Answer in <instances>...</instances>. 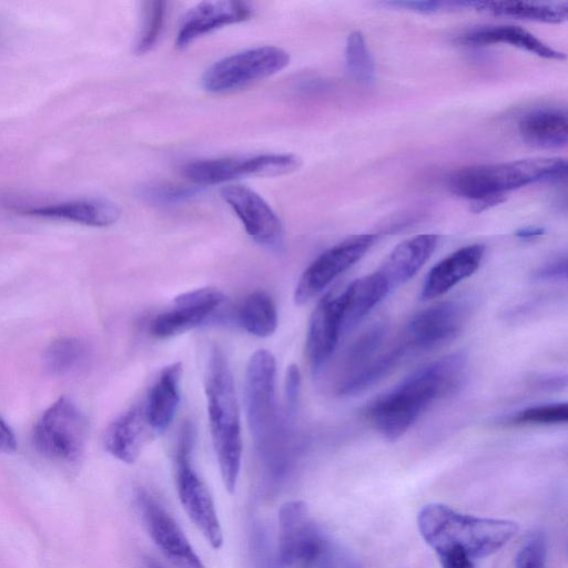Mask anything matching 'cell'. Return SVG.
<instances>
[{
	"instance_id": "cell-1",
	"label": "cell",
	"mask_w": 568,
	"mask_h": 568,
	"mask_svg": "<svg viewBox=\"0 0 568 568\" xmlns=\"http://www.w3.org/2000/svg\"><path fill=\"white\" fill-rule=\"evenodd\" d=\"M466 356L453 353L417 368L366 408L373 427L385 438L402 437L436 400L462 383Z\"/></svg>"
},
{
	"instance_id": "cell-2",
	"label": "cell",
	"mask_w": 568,
	"mask_h": 568,
	"mask_svg": "<svg viewBox=\"0 0 568 568\" xmlns=\"http://www.w3.org/2000/svg\"><path fill=\"white\" fill-rule=\"evenodd\" d=\"M276 359L267 349L256 351L248 359L244 381L246 419L254 445L265 466L273 473L285 470L291 443L280 415L276 394Z\"/></svg>"
},
{
	"instance_id": "cell-3",
	"label": "cell",
	"mask_w": 568,
	"mask_h": 568,
	"mask_svg": "<svg viewBox=\"0 0 568 568\" xmlns=\"http://www.w3.org/2000/svg\"><path fill=\"white\" fill-rule=\"evenodd\" d=\"M209 427L224 488L234 494L242 465L241 418L234 379L223 351L211 348L204 375Z\"/></svg>"
},
{
	"instance_id": "cell-4",
	"label": "cell",
	"mask_w": 568,
	"mask_h": 568,
	"mask_svg": "<svg viewBox=\"0 0 568 568\" xmlns=\"http://www.w3.org/2000/svg\"><path fill=\"white\" fill-rule=\"evenodd\" d=\"M423 539L436 554L457 551L471 559L489 556L517 532L514 521L466 515L443 504H428L417 516Z\"/></svg>"
},
{
	"instance_id": "cell-5",
	"label": "cell",
	"mask_w": 568,
	"mask_h": 568,
	"mask_svg": "<svg viewBox=\"0 0 568 568\" xmlns=\"http://www.w3.org/2000/svg\"><path fill=\"white\" fill-rule=\"evenodd\" d=\"M566 169V161L559 158L471 165L454 171L448 178V187L471 201L473 211L478 213L503 202L511 190L565 176Z\"/></svg>"
},
{
	"instance_id": "cell-6",
	"label": "cell",
	"mask_w": 568,
	"mask_h": 568,
	"mask_svg": "<svg viewBox=\"0 0 568 568\" xmlns=\"http://www.w3.org/2000/svg\"><path fill=\"white\" fill-rule=\"evenodd\" d=\"M277 559L284 568H334L332 544L303 500L278 509Z\"/></svg>"
},
{
	"instance_id": "cell-7",
	"label": "cell",
	"mask_w": 568,
	"mask_h": 568,
	"mask_svg": "<svg viewBox=\"0 0 568 568\" xmlns=\"http://www.w3.org/2000/svg\"><path fill=\"white\" fill-rule=\"evenodd\" d=\"M194 428L185 423L181 428L176 448V488L180 503L199 531L214 549L223 545V531L212 496L194 469L191 453Z\"/></svg>"
},
{
	"instance_id": "cell-8",
	"label": "cell",
	"mask_w": 568,
	"mask_h": 568,
	"mask_svg": "<svg viewBox=\"0 0 568 568\" xmlns=\"http://www.w3.org/2000/svg\"><path fill=\"white\" fill-rule=\"evenodd\" d=\"M290 54L282 48L263 45L225 57L202 75L205 91L225 93L266 79L287 67Z\"/></svg>"
},
{
	"instance_id": "cell-9",
	"label": "cell",
	"mask_w": 568,
	"mask_h": 568,
	"mask_svg": "<svg viewBox=\"0 0 568 568\" xmlns=\"http://www.w3.org/2000/svg\"><path fill=\"white\" fill-rule=\"evenodd\" d=\"M87 439V420L68 397H60L38 419L32 434L36 449L59 462L78 459Z\"/></svg>"
},
{
	"instance_id": "cell-10",
	"label": "cell",
	"mask_w": 568,
	"mask_h": 568,
	"mask_svg": "<svg viewBox=\"0 0 568 568\" xmlns=\"http://www.w3.org/2000/svg\"><path fill=\"white\" fill-rule=\"evenodd\" d=\"M301 165L292 153H266L253 156H225L187 162L183 175L199 185H213L244 176H277L291 173Z\"/></svg>"
},
{
	"instance_id": "cell-11",
	"label": "cell",
	"mask_w": 568,
	"mask_h": 568,
	"mask_svg": "<svg viewBox=\"0 0 568 568\" xmlns=\"http://www.w3.org/2000/svg\"><path fill=\"white\" fill-rule=\"evenodd\" d=\"M376 234L352 235L321 253L302 273L295 291L297 305L310 302L358 262L374 245Z\"/></svg>"
},
{
	"instance_id": "cell-12",
	"label": "cell",
	"mask_w": 568,
	"mask_h": 568,
	"mask_svg": "<svg viewBox=\"0 0 568 568\" xmlns=\"http://www.w3.org/2000/svg\"><path fill=\"white\" fill-rule=\"evenodd\" d=\"M467 318L466 307L457 301L440 302L415 314L400 339L406 352H427L453 341Z\"/></svg>"
},
{
	"instance_id": "cell-13",
	"label": "cell",
	"mask_w": 568,
	"mask_h": 568,
	"mask_svg": "<svg viewBox=\"0 0 568 568\" xmlns=\"http://www.w3.org/2000/svg\"><path fill=\"white\" fill-rule=\"evenodd\" d=\"M138 504L149 536L172 566L175 568H206L178 523L156 499L142 491L139 495Z\"/></svg>"
},
{
	"instance_id": "cell-14",
	"label": "cell",
	"mask_w": 568,
	"mask_h": 568,
	"mask_svg": "<svg viewBox=\"0 0 568 568\" xmlns=\"http://www.w3.org/2000/svg\"><path fill=\"white\" fill-rule=\"evenodd\" d=\"M225 296L214 287H201L175 297L173 306L158 314L150 324L154 337L169 338L187 332L207 321Z\"/></svg>"
},
{
	"instance_id": "cell-15",
	"label": "cell",
	"mask_w": 568,
	"mask_h": 568,
	"mask_svg": "<svg viewBox=\"0 0 568 568\" xmlns=\"http://www.w3.org/2000/svg\"><path fill=\"white\" fill-rule=\"evenodd\" d=\"M221 196L240 219L245 232L257 243L277 247L283 241L282 223L270 204L243 185H226Z\"/></svg>"
},
{
	"instance_id": "cell-16",
	"label": "cell",
	"mask_w": 568,
	"mask_h": 568,
	"mask_svg": "<svg viewBox=\"0 0 568 568\" xmlns=\"http://www.w3.org/2000/svg\"><path fill=\"white\" fill-rule=\"evenodd\" d=\"M343 334L339 294L328 293L315 306L306 332V355L315 373L331 359Z\"/></svg>"
},
{
	"instance_id": "cell-17",
	"label": "cell",
	"mask_w": 568,
	"mask_h": 568,
	"mask_svg": "<svg viewBox=\"0 0 568 568\" xmlns=\"http://www.w3.org/2000/svg\"><path fill=\"white\" fill-rule=\"evenodd\" d=\"M252 16V8L243 1H203L184 16L175 39V47L184 49L197 38L225 26L243 22Z\"/></svg>"
},
{
	"instance_id": "cell-18",
	"label": "cell",
	"mask_w": 568,
	"mask_h": 568,
	"mask_svg": "<svg viewBox=\"0 0 568 568\" xmlns=\"http://www.w3.org/2000/svg\"><path fill=\"white\" fill-rule=\"evenodd\" d=\"M153 434L144 404L134 405L110 423L104 434V447L118 460L133 464Z\"/></svg>"
},
{
	"instance_id": "cell-19",
	"label": "cell",
	"mask_w": 568,
	"mask_h": 568,
	"mask_svg": "<svg viewBox=\"0 0 568 568\" xmlns=\"http://www.w3.org/2000/svg\"><path fill=\"white\" fill-rule=\"evenodd\" d=\"M484 255V245L471 244L463 246L440 260L425 276L420 290L422 300L438 297L473 275L479 267Z\"/></svg>"
},
{
	"instance_id": "cell-20",
	"label": "cell",
	"mask_w": 568,
	"mask_h": 568,
	"mask_svg": "<svg viewBox=\"0 0 568 568\" xmlns=\"http://www.w3.org/2000/svg\"><path fill=\"white\" fill-rule=\"evenodd\" d=\"M23 214L47 219H59L103 227L114 224L121 214L120 207L105 199L89 197L41 205L22 210Z\"/></svg>"
},
{
	"instance_id": "cell-21",
	"label": "cell",
	"mask_w": 568,
	"mask_h": 568,
	"mask_svg": "<svg viewBox=\"0 0 568 568\" xmlns=\"http://www.w3.org/2000/svg\"><path fill=\"white\" fill-rule=\"evenodd\" d=\"M437 243V235L419 234L396 245L378 270L390 290L409 281L430 257Z\"/></svg>"
},
{
	"instance_id": "cell-22",
	"label": "cell",
	"mask_w": 568,
	"mask_h": 568,
	"mask_svg": "<svg viewBox=\"0 0 568 568\" xmlns=\"http://www.w3.org/2000/svg\"><path fill=\"white\" fill-rule=\"evenodd\" d=\"M181 376V363H172L161 369L149 390L144 409L154 433L164 432L174 419L180 403Z\"/></svg>"
},
{
	"instance_id": "cell-23",
	"label": "cell",
	"mask_w": 568,
	"mask_h": 568,
	"mask_svg": "<svg viewBox=\"0 0 568 568\" xmlns=\"http://www.w3.org/2000/svg\"><path fill=\"white\" fill-rule=\"evenodd\" d=\"M390 291L377 270L356 278L339 292L343 333L354 328Z\"/></svg>"
},
{
	"instance_id": "cell-24",
	"label": "cell",
	"mask_w": 568,
	"mask_h": 568,
	"mask_svg": "<svg viewBox=\"0 0 568 568\" xmlns=\"http://www.w3.org/2000/svg\"><path fill=\"white\" fill-rule=\"evenodd\" d=\"M457 41L465 45H489L505 43L526 50L540 58L564 60L566 54L555 50L536 38L529 31L517 26H490L471 30L460 36Z\"/></svg>"
},
{
	"instance_id": "cell-25",
	"label": "cell",
	"mask_w": 568,
	"mask_h": 568,
	"mask_svg": "<svg viewBox=\"0 0 568 568\" xmlns=\"http://www.w3.org/2000/svg\"><path fill=\"white\" fill-rule=\"evenodd\" d=\"M518 130L529 145L557 149L567 144L568 122L565 111L554 108L536 109L525 114Z\"/></svg>"
},
{
	"instance_id": "cell-26",
	"label": "cell",
	"mask_w": 568,
	"mask_h": 568,
	"mask_svg": "<svg viewBox=\"0 0 568 568\" xmlns=\"http://www.w3.org/2000/svg\"><path fill=\"white\" fill-rule=\"evenodd\" d=\"M474 9L497 17L514 19L561 23L567 20V3H540L526 1H475L470 2Z\"/></svg>"
},
{
	"instance_id": "cell-27",
	"label": "cell",
	"mask_w": 568,
	"mask_h": 568,
	"mask_svg": "<svg viewBox=\"0 0 568 568\" xmlns=\"http://www.w3.org/2000/svg\"><path fill=\"white\" fill-rule=\"evenodd\" d=\"M240 326L256 337H268L277 328L278 315L272 296L264 291L250 293L237 312Z\"/></svg>"
},
{
	"instance_id": "cell-28",
	"label": "cell",
	"mask_w": 568,
	"mask_h": 568,
	"mask_svg": "<svg viewBox=\"0 0 568 568\" xmlns=\"http://www.w3.org/2000/svg\"><path fill=\"white\" fill-rule=\"evenodd\" d=\"M88 351L87 344L80 338H58L44 352L45 368L58 376L70 374L85 362Z\"/></svg>"
},
{
	"instance_id": "cell-29",
	"label": "cell",
	"mask_w": 568,
	"mask_h": 568,
	"mask_svg": "<svg viewBox=\"0 0 568 568\" xmlns=\"http://www.w3.org/2000/svg\"><path fill=\"white\" fill-rule=\"evenodd\" d=\"M385 336L386 327L382 323L365 331L346 352L337 382L354 374L377 357L382 352L379 349L383 347Z\"/></svg>"
},
{
	"instance_id": "cell-30",
	"label": "cell",
	"mask_w": 568,
	"mask_h": 568,
	"mask_svg": "<svg viewBox=\"0 0 568 568\" xmlns=\"http://www.w3.org/2000/svg\"><path fill=\"white\" fill-rule=\"evenodd\" d=\"M346 67L352 78L363 84H371L375 80V64L359 31L349 33L345 48Z\"/></svg>"
},
{
	"instance_id": "cell-31",
	"label": "cell",
	"mask_w": 568,
	"mask_h": 568,
	"mask_svg": "<svg viewBox=\"0 0 568 568\" xmlns=\"http://www.w3.org/2000/svg\"><path fill=\"white\" fill-rule=\"evenodd\" d=\"M568 420L567 403H549L523 408L509 417L515 425H560Z\"/></svg>"
},
{
	"instance_id": "cell-32",
	"label": "cell",
	"mask_w": 568,
	"mask_h": 568,
	"mask_svg": "<svg viewBox=\"0 0 568 568\" xmlns=\"http://www.w3.org/2000/svg\"><path fill=\"white\" fill-rule=\"evenodd\" d=\"M164 14L163 1L144 2L142 27L135 44L138 54H144L155 45L162 31Z\"/></svg>"
},
{
	"instance_id": "cell-33",
	"label": "cell",
	"mask_w": 568,
	"mask_h": 568,
	"mask_svg": "<svg viewBox=\"0 0 568 568\" xmlns=\"http://www.w3.org/2000/svg\"><path fill=\"white\" fill-rule=\"evenodd\" d=\"M547 544L542 534L527 538L515 558V568H546Z\"/></svg>"
},
{
	"instance_id": "cell-34",
	"label": "cell",
	"mask_w": 568,
	"mask_h": 568,
	"mask_svg": "<svg viewBox=\"0 0 568 568\" xmlns=\"http://www.w3.org/2000/svg\"><path fill=\"white\" fill-rule=\"evenodd\" d=\"M301 389V374L295 364H291L286 369L285 376V400L287 413L294 415Z\"/></svg>"
},
{
	"instance_id": "cell-35",
	"label": "cell",
	"mask_w": 568,
	"mask_h": 568,
	"mask_svg": "<svg viewBox=\"0 0 568 568\" xmlns=\"http://www.w3.org/2000/svg\"><path fill=\"white\" fill-rule=\"evenodd\" d=\"M567 276V258L566 256L557 257L544 264L535 272L534 277L539 281H559L566 280Z\"/></svg>"
},
{
	"instance_id": "cell-36",
	"label": "cell",
	"mask_w": 568,
	"mask_h": 568,
	"mask_svg": "<svg viewBox=\"0 0 568 568\" xmlns=\"http://www.w3.org/2000/svg\"><path fill=\"white\" fill-rule=\"evenodd\" d=\"M437 556L442 568H475L473 559L462 552L448 551Z\"/></svg>"
},
{
	"instance_id": "cell-37",
	"label": "cell",
	"mask_w": 568,
	"mask_h": 568,
	"mask_svg": "<svg viewBox=\"0 0 568 568\" xmlns=\"http://www.w3.org/2000/svg\"><path fill=\"white\" fill-rule=\"evenodd\" d=\"M192 192L190 190H186V189H179V187H158V189H152L151 190V193H150V196L152 197H155L158 200H161V201H164V200H170V201H174V200H178V199H183L185 196H189Z\"/></svg>"
},
{
	"instance_id": "cell-38",
	"label": "cell",
	"mask_w": 568,
	"mask_h": 568,
	"mask_svg": "<svg viewBox=\"0 0 568 568\" xmlns=\"http://www.w3.org/2000/svg\"><path fill=\"white\" fill-rule=\"evenodd\" d=\"M16 448V436L9 425L0 417V453H11Z\"/></svg>"
},
{
	"instance_id": "cell-39",
	"label": "cell",
	"mask_w": 568,
	"mask_h": 568,
	"mask_svg": "<svg viewBox=\"0 0 568 568\" xmlns=\"http://www.w3.org/2000/svg\"><path fill=\"white\" fill-rule=\"evenodd\" d=\"M545 233V230L542 227L538 226H526L523 229H519L516 232V236L523 240H531L538 236H541Z\"/></svg>"
},
{
	"instance_id": "cell-40",
	"label": "cell",
	"mask_w": 568,
	"mask_h": 568,
	"mask_svg": "<svg viewBox=\"0 0 568 568\" xmlns=\"http://www.w3.org/2000/svg\"><path fill=\"white\" fill-rule=\"evenodd\" d=\"M148 568H162V567L155 562H151Z\"/></svg>"
}]
</instances>
